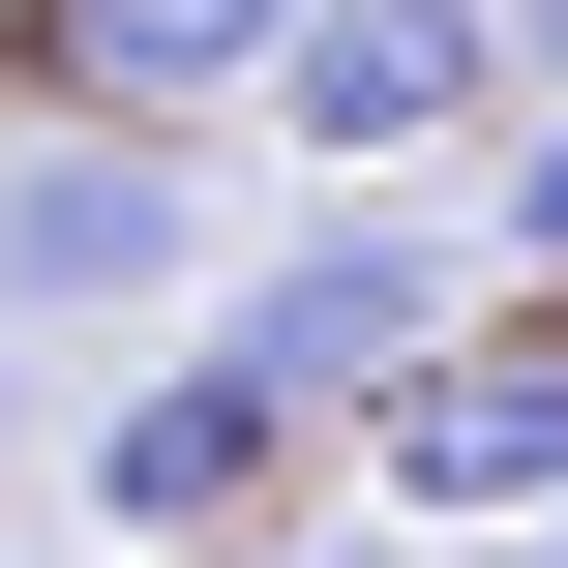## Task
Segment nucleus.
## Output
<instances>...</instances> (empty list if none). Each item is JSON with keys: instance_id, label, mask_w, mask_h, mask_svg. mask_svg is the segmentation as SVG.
I'll list each match as a JSON object with an SVG mask.
<instances>
[{"instance_id": "f257e3e1", "label": "nucleus", "mask_w": 568, "mask_h": 568, "mask_svg": "<svg viewBox=\"0 0 568 568\" xmlns=\"http://www.w3.org/2000/svg\"><path fill=\"white\" fill-rule=\"evenodd\" d=\"M180 270H210L180 120H30V150H0V329H150Z\"/></svg>"}, {"instance_id": "f03ea898", "label": "nucleus", "mask_w": 568, "mask_h": 568, "mask_svg": "<svg viewBox=\"0 0 568 568\" xmlns=\"http://www.w3.org/2000/svg\"><path fill=\"white\" fill-rule=\"evenodd\" d=\"M300 449H329V419H300L240 329H210V359H120V389H90V539H180V568H240Z\"/></svg>"}, {"instance_id": "7ed1b4c3", "label": "nucleus", "mask_w": 568, "mask_h": 568, "mask_svg": "<svg viewBox=\"0 0 568 568\" xmlns=\"http://www.w3.org/2000/svg\"><path fill=\"white\" fill-rule=\"evenodd\" d=\"M270 120L329 150V210H389V180H419L449 120H509V0H300Z\"/></svg>"}, {"instance_id": "20e7f679", "label": "nucleus", "mask_w": 568, "mask_h": 568, "mask_svg": "<svg viewBox=\"0 0 568 568\" xmlns=\"http://www.w3.org/2000/svg\"><path fill=\"white\" fill-rule=\"evenodd\" d=\"M240 359H270L329 449H359V419L449 359V240H419V210H329V240H270V270H240Z\"/></svg>"}, {"instance_id": "39448f33", "label": "nucleus", "mask_w": 568, "mask_h": 568, "mask_svg": "<svg viewBox=\"0 0 568 568\" xmlns=\"http://www.w3.org/2000/svg\"><path fill=\"white\" fill-rule=\"evenodd\" d=\"M359 479L449 509V539H539V509H568V300H539V329H449V359L359 419Z\"/></svg>"}, {"instance_id": "423d86ee", "label": "nucleus", "mask_w": 568, "mask_h": 568, "mask_svg": "<svg viewBox=\"0 0 568 568\" xmlns=\"http://www.w3.org/2000/svg\"><path fill=\"white\" fill-rule=\"evenodd\" d=\"M300 60V0H30V90L60 120H240Z\"/></svg>"}, {"instance_id": "0eeeda50", "label": "nucleus", "mask_w": 568, "mask_h": 568, "mask_svg": "<svg viewBox=\"0 0 568 568\" xmlns=\"http://www.w3.org/2000/svg\"><path fill=\"white\" fill-rule=\"evenodd\" d=\"M479 240H509V300H568V90L509 120V150H479Z\"/></svg>"}, {"instance_id": "6e6552de", "label": "nucleus", "mask_w": 568, "mask_h": 568, "mask_svg": "<svg viewBox=\"0 0 568 568\" xmlns=\"http://www.w3.org/2000/svg\"><path fill=\"white\" fill-rule=\"evenodd\" d=\"M509 90H568V0H509Z\"/></svg>"}, {"instance_id": "1a4fd4ad", "label": "nucleus", "mask_w": 568, "mask_h": 568, "mask_svg": "<svg viewBox=\"0 0 568 568\" xmlns=\"http://www.w3.org/2000/svg\"><path fill=\"white\" fill-rule=\"evenodd\" d=\"M0 449H30V329H0Z\"/></svg>"}, {"instance_id": "9d476101", "label": "nucleus", "mask_w": 568, "mask_h": 568, "mask_svg": "<svg viewBox=\"0 0 568 568\" xmlns=\"http://www.w3.org/2000/svg\"><path fill=\"white\" fill-rule=\"evenodd\" d=\"M509 568H568V509H539V539H509Z\"/></svg>"}, {"instance_id": "9b49d317", "label": "nucleus", "mask_w": 568, "mask_h": 568, "mask_svg": "<svg viewBox=\"0 0 568 568\" xmlns=\"http://www.w3.org/2000/svg\"><path fill=\"white\" fill-rule=\"evenodd\" d=\"M240 568H300V539H240Z\"/></svg>"}]
</instances>
